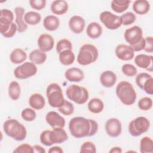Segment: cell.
<instances>
[{"label":"cell","instance_id":"cell-1","mask_svg":"<svg viewBox=\"0 0 153 153\" xmlns=\"http://www.w3.org/2000/svg\"><path fill=\"white\" fill-rule=\"evenodd\" d=\"M98 128L97 121L83 117H74L69 123L70 133L77 139L93 136L97 132Z\"/></svg>","mask_w":153,"mask_h":153},{"label":"cell","instance_id":"cell-2","mask_svg":"<svg viewBox=\"0 0 153 153\" xmlns=\"http://www.w3.org/2000/svg\"><path fill=\"white\" fill-rule=\"evenodd\" d=\"M115 93L119 100L125 105L130 106L136 102L137 94L135 89L133 85L127 81H121L117 84Z\"/></svg>","mask_w":153,"mask_h":153},{"label":"cell","instance_id":"cell-3","mask_svg":"<svg viewBox=\"0 0 153 153\" xmlns=\"http://www.w3.org/2000/svg\"><path fill=\"white\" fill-rule=\"evenodd\" d=\"M4 133L16 141H22L27 136L26 127L16 119L6 120L3 124Z\"/></svg>","mask_w":153,"mask_h":153},{"label":"cell","instance_id":"cell-4","mask_svg":"<svg viewBox=\"0 0 153 153\" xmlns=\"http://www.w3.org/2000/svg\"><path fill=\"white\" fill-rule=\"evenodd\" d=\"M99 57V51L96 47L90 44L82 45L77 56V62L82 66L89 65L95 62Z\"/></svg>","mask_w":153,"mask_h":153},{"label":"cell","instance_id":"cell-5","mask_svg":"<svg viewBox=\"0 0 153 153\" xmlns=\"http://www.w3.org/2000/svg\"><path fill=\"white\" fill-rule=\"evenodd\" d=\"M46 96L49 105L54 108L61 106L65 100L61 87L55 82L51 83L47 86Z\"/></svg>","mask_w":153,"mask_h":153},{"label":"cell","instance_id":"cell-6","mask_svg":"<svg viewBox=\"0 0 153 153\" xmlns=\"http://www.w3.org/2000/svg\"><path fill=\"white\" fill-rule=\"evenodd\" d=\"M66 95L69 100L78 105L85 103L89 98L88 90L83 86L76 84L69 85L66 89Z\"/></svg>","mask_w":153,"mask_h":153},{"label":"cell","instance_id":"cell-7","mask_svg":"<svg viewBox=\"0 0 153 153\" xmlns=\"http://www.w3.org/2000/svg\"><path fill=\"white\" fill-rule=\"evenodd\" d=\"M150 124V121L147 118L142 116L136 117L130 122L128 132L132 136H139L148 131Z\"/></svg>","mask_w":153,"mask_h":153},{"label":"cell","instance_id":"cell-8","mask_svg":"<svg viewBox=\"0 0 153 153\" xmlns=\"http://www.w3.org/2000/svg\"><path fill=\"white\" fill-rule=\"evenodd\" d=\"M37 71L38 69L35 64L31 62H26L15 68L14 75L17 79H25L34 76Z\"/></svg>","mask_w":153,"mask_h":153},{"label":"cell","instance_id":"cell-9","mask_svg":"<svg viewBox=\"0 0 153 153\" xmlns=\"http://www.w3.org/2000/svg\"><path fill=\"white\" fill-rule=\"evenodd\" d=\"M100 22L109 30H115L122 25L121 17L108 11L102 12L99 15Z\"/></svg>","mask_w":153,"mask_h":153},{"label":"cell","instance_id":"cell-10","mask_svg":"<svg viewBox=\"0 0 153 153\" xmlns=\"http://www.w3.org/2000/svg\"><path fill=\"white\" fill-rule=\"evenodd\" d=\"M124 37L126 41L131 47L138 44L144 38L143 36V30L138 26H134L127 29L124 32Z\"/></svg>","mask_w":153,"mask_h":153},{"label":"cell","instance_id":"cell-11","mask_svg":"<svg viewBox=\"0 0 153 153\" xmlns=\"http://www.w3.org/2000/svg\"><path fill=\"white\" fill-rule=\"evenodd\" d=\"M105 127L107 134L111 137H118L122 131L121 123L116 118L108 119L105 123Z\"/></svg>","mask_w":153,"mask_h":153},{"label":"cell","instance_id":"cell-12","mask_svg":"<svg viewBox=\"0 0 153 153\" xmlns=\"http://www.w3.org/2000/svg\"><path fill=\"white\" fill-rule=\"evenodd\" d=\"M116 56L123 61H129L134 57V51L129 45L124 44H118L115 50Z\"/></svg>","mask_w":153,"mask_h":153},{"label":"cell","instance_id":"cell-13","mask_svg":"<svg viewBox=\"0 0 153 153\" xmlns=\"http://www.w3.org/2000/svg\"><path fill=\"white\" fill-rule=\"evenodd\" d=\"M47 123L52 128H64L65 120L56 111H50L45 115Z\"/></svg>","mask_w":153,"mask_h":153},{"label":"cell","instance_id":"cell-14","mask_svg":"<svg viewBox=\"0 0 153 153\" xmlns=\"http://www.w3.org/2000/svg\"><path fill=\"white\" fill-rule=\"evenodd\" d=\"M37 43L39 49L46 53L51 51L53 48L54 46V39L50 34L42 33L39 36Z\"/></svg>","mask_w":153,"mask_h":153},{"label":"cell","instance_id":"cell-15","mask_svg":"<svg viewBox=\"0 0 153 153\" xmlns=\"http://www.w3.org/2000/svg\"><path fill=\"white\" fill-rule=\"evenodd\" d=\"M135 64L140 68L146 69L149 72H152L153 57L145 54H137L134 57Z\"/></svg>","mask_w":153,"mask_h":153},{"label":"cell","instance_id":"cell-16","mask_svg":"<svg viewBox=\"0 0 153 153\" xmlns=\"http://www.w3.org/2000/svg\"><path fill=\"white\" fill-rule=\"evenodd\" d=\"M68 24L71 30L75 34H79L82 32L85 26V20L83 17L78 15L72 16L69 20Z\"/></svg>","mask_w":153,"mask_h":153},{"label":"cell","instance_id":"cell-17","mask_svg":"<svg viewBox=\"0 0 153 153\" xmlns=\"http://www.w3.org/2000/svg\"><path fill=\"white\" fill-rule=\"evenodd\" d=\"M50 139L53 144L62 143L68 140V135L63 128H53L50 131Z\"/></svg>","mask_w":153,"mask_h":153},{"label":"cell","instance_id":"cell-18","mask_svg":"<svg viewBox=\"0 0 153 153\" xmlns=\"http://www.w3.org/2000/svg\"><path fill=\"white\" fill-rule=\"evenodd\" d=\"M65 78L73 82H78L84 78V72L79 68L72 67L68 69L65 72Z\"/></svg>","mask_w":153,"mask_h":153},{"label":"cell","instance_id":"cell-19","mask_svg":"<svg viewBox=\"0 0 153 153\" xmlns=\"http://www.w3.org/2000/svg\"><path fill=\"white\" fill-rule=\"evenodd\" d=\"M16 14V24L17 26V31L20 33L25 32L27 29V25L24 20L25 10L21 7H17L14 8Z\"/></svg>","mask_w":153,"mask_h":153},{"label":"cell","instance_id":"cell-20","mask_svg":"<svg viewBox=\"0 0 153 153\" xmlns=\"http://www.w3.org/2000/svg\"><path fill=\"white\" fill-rule=\"evenodd\" d=\"M117 77L116 74L112 71H105L100 76V82L101 84L106 88L113 87L116 83Z\"/></svg>","mask_w":153,"mask_h":153},{"label":"cell","instance_id":"cell-21","mask_svg":"<svg viewBox=\"0 0 153 153\" xmlns=\"http://www.w3.org/2000/svg\"><path fill=\"white\" fill-rule=\"evenodd\" d=\"M17 31V26L14 22H0V32L1 35L6 38H12Z\"/></svg>","mask_w":153,"mask_h":153},{"label":"cell","instance_id":"cell-22","mask_svg":"<svg viewBox=\"0 0 153 153\" xmlns=\"http://www.w3.org/2000/svg\"><path fill=\"white\" fill-rule=\"evenodd\" d=\"M68 2L65 0H56L51 2L50 6L51 11L55 15L61 16L65 14L68 10Z\"/></svg>","mask_w":153,"mask_h":153},{"label":"cell","instance_id":"cell-23","mask_svg":"<svg viewBox=\"0 0 153 153\" xmlns=\"http://www.w3.org/2000/svg\"><path fill=\"white\" fill-rule=\"evenodd\" d=\"M29 104L30 106L35 110H41L45 105V99L39 93H35L31 94L29 98Z\"/></svg>","mask_w":153,"mask_h":153},{"label":"cell","instance_id":"cell-24","mask_svg":"<svg viewBox=\"0 0 153 153\" xmlns=\"http://www.w3.org/2000/svg\"><path fill=\"white\" fill-rule=\"evenodd\" d=\"M150 3L146 0H136L133 4V10L139 15H145L150 10Z\"/></svg>","mask_w":153,"mask_h":153},{"label":"cell","instance_id":"cell-25","mask_svg":"<svg viewBox=\"0 0 153 153\" xmlns=\"http://www.w3.org/2000/svg\"><path fill=\"white\" fill-rule=\"evenodd\" d=\"M86 33L91 39H97L102 33V27L97 22H91L87 27Z\"/></svg>","mask_w":153,"mask_h":153},{"label":"cell","instance_id":"cell-26","mask_svg":"<svg viewBox=\"0 0 153 153\" xmlns=\"http://www.w3.org/2000/svg\"><path fill=\"white\" fill-rule=\"evenodd\" d=\"M27 59L26 53L20 48L13 50L10 55V60L14 64L19 65L24 63Z\"/></svg>","mask_w":153,"mask_h":153},{"label":"cell","instance_id":"cell-27","mask_svg":"<svg viewBox=\"0 0 153 153\" xmlns=\"http://www.w3.org/2000/svg\"><path fill=\"white\" fill-rule=\"evenodd\" d=\"M59 25V19L55 15H48L43 20V26L47 30L54 31L58 29Z\"/></svg>","mask_w":153,"mask_h":153},{"label":"cell","instance_id":"cell-28","mask_svg":"<svg viewBox=\"0 0 153 153\" xmlns=\"http://www.w3.org/2000/svg\"><path fill=\"white\" fill-rule=\"evenodd\" d=\"M47 57L46 53L39 49H35L32 50L29 55L30 61L33 63L38 65L43 64L46 61Z\"/></svg>","mask_w":153,"mask_h":153},{"label":"cell","instance_id":"cell-29","mask_svg":"<svg viewBox=\"0 0 153 153\" xmlns=\"http://www.w3.org/2000/svg\"><path fill=\"white\" fill-rule=\"evenodd\" d=\"M60 63L64 66H69L74 63L75 56L72 50H66L59 54Z\"/></svg>","mask_w":153,"mask_h":153},{"label":"cell","instance_id":"cell-30","mask_svg":"<svg viewBox=\"0 0 153 153\" xmlns=\"http://www.w3.org/2000/svg\"><path fill=\"white\" fill-rule=\"evenodd\" d=\"M88 109L93 114H100L104 109L103 101L97 97H94L89 100L87 105Z\"/></svg>","mask_w":153,"mask_h":153},{"label":"cell","instance_id":"cell-31","mask_svg":"<svg viewBox=\"0 0 153 153\" xmlns=\"http://www.w3.org/2000/svg\"><path fill=\"white\" fill-rule=\"evenodd\" d=\"M130 2V0H113L111 1V7L114 11L122 13L127 10Z\"/></svg>","mask_w":153,"mask_h":153},{"label":"cell","instance_id":"cell-32","mask_svg":"<svg viewBox=\"0 0 153 153\" xmlns=\"http://www.w3.org/2000/svg\"><path fill=\"white\" fill-rule=\"evenodd\" d=\"M9 97L13 100H17L19 99L21 94V88L20 84L16 81H11L8 89Z\"/></svg>","mask_w":153,"mask_h":153},{"label":"cell","instance_id":"cell-33","mask_svg":"<svg viewBox=\"0 0 153 153\" xmlns=\"http://www.w3.org/2000/svg\"><path fill=\"white\" fill-rule=\"evenodd\" d=\"M24 20L27 25H36L41 22V16L39 13L35 11H28L25 14Z\"/></svg>","mask_w":153,"mask_h":153},{"label":"cell","instance_id":"cell-34","mask_svg":"<svg viewBox=\"0 0 153 153\" xmlns=\"http://www.w3.org/2000/svg\"><path fill=\"white\" fill-rule=\"evenodd\" d=\"M140 152L141 153L153 152V141L148 136H145L140 141Z\"/></svg>","mask_w":153,"mask_h":153},{"label":"cell","instance_id":"cell-35","mask_svg":"<svg viewBox=\"0 0 153 153\" xmlns=\"http://www.w3.org/2000/svg\"><path fill=\"white\" fill-rule=\"evenodd\" d=\"M57 109L62 114L66 116H70L74 112V106L71 102L65 100L63 104L59 107Z\"/></svg>","mask_w":153,"mask_h":153},{"label":"cell","instance_id":"cell-36","mask_svg":"<svg viewBox=\"0 0 153 153\" xmlns=\"http://www.w3.org/2000/svg\"><path fill=\"white\" fill-rule=\"evenodd\" d=\"M72 42L68 39L63 38L60 39L56 44V50L59 54L60 52L66 50H72Z\"/></svg>","mask_w":153,"mask_h":153},{"label":"cell","instance_id":"cell-37","mask_svg":"<svg viewBox=\"0 0 153 153\" xmlns=\"http://www.w3.org/2000/svg\"><path fill=\"white\" fill-rule=\"evenodd\" d=\"M21 117L25 121L30 122L35 120L36 114L33 108H26L22 110L21 112Z\"/></svg>","mask_w":153,"mask_h":153},{"label":"cell","instance_id":"cell-38","mask_svg":"<svg viewBox=\"0 0 153 153\" xmlns=\"http://www.w3.org/2000/svg\"><path fill=\"white\" fill-rule=\"evenodd\" d=\"M137 106L142 111H148L152 107V100L149 97H143L139 100Z\"/></svg>","mask_w":153,"mask_h":153},{"label":"cell","instance_id":"cell-39","mask_svg":"<svg viewBox=\"0 0 153 153\" xmlns=\"http://www.w3.org/2000/svg\"><path fill=\"white\" fill-rule=\"evenodd\" d=\"M121 71L126 76L129 77L134 76L136 75L137 73V68L134 65L129 63L124 64L122 66Z\"/></svg>","mask_w":153,"mask_h":153},{"label":"cell","instance_id":"cell-40","mask_svg":"<svg viewBox=\"0 0 153 153\" xmlns=\"http://www.w3.org/2000/svg\"><path fill=\"white\" fill-rule=\"evenodd\" d=\"M121 19L122 25L128 26L133 24L136 20V15L132 12H127L120 16Z\"/></svg>","mask_w":153,"mask_h":153},{"label":"cell","instance_id":"cell-41","mask_svg":"<svg viewBox=\"0 0 153 153\" xmlns=\"http://www.w3.org/2000/svg\"><path fill=\"white\" fill-rule=\"evenodd\" d=\"M14 14L8 9H2L0 11V22H13Z\"/></svg>","mask_w":153,"mask_h":153},{"label":"cell","instance_id":"cell-42","mask_svg":"<svg viewBox=\"0 0 153 153\" xmlns=\"http://www.w3.org/2000/svg\"><path fill=\"white\" fill-rule=\"evenodd\" d=\"M152 75L146 72H141L137 75L136 77V83L137 85L142 89L144 83L149 78H152Z\"/></svg>","mask_w":153,"mask_h":153},{"label":"cell","instance_id":"cell-43","mask_svg":"<svg viewBox=\"0 0 153 153\" xmlns=\"http://www.w3.org/2000/svg\"><path fill=\"white\" fill-rule=\"evenodd\" d=\"M80 152L87 153V152H96V148L94 143L90 141H86L84 142L81 146Z\"/></svg>","mask_w":153,"mask_h":153},{"label":"cell","instance_id":"cell-44","mask_svg":"<svg viewBox=\"0 0 153 153\" xmlns=\"http://www.w3.org/2000/svg\"><path fill=\"white\" fill-rule=\"evenodd\" d=\"M14 153H33L34 149L28 143H23L19 145L14 151Z\"/></svg>","mask_w":153,"mask_h":153},{"label":"cell","instance_id":"cell-45","mask_svg":"<svg viewBox=\"0 0 153 153\" xmlns=\"http://www.w3.org/2000/svg\"><path fill=\"white\" fill-rule=\"evenodd\" d=\"M50 130H45L41 132L39 136L40 142L42 144L46 146H50L53 145V144L51 143L50 139Z\"/></svg>","mask_w":153,"mask_h":153},{"label":"cell","instance_id":"cell-46","mask_svg":"<svg viewBox=\"0 0 153 153\" xmlns=\"http://www.w3.org/2000/svg\"><path fill=\"white\" fill-rule=\"evenodd\" d=\"M47 1L45 0H30L29 4L32 8L36 10H41L45 8Z\"/></svg>","mask_w":153,"mask_h":153},{"label":"cell","instance_id":"cell-47","mask_svg":"<svg viewBox=\"0 0 153 153\" xmlns=\"http://www.w3.org/2000/svg\"><path fill=\"white\" fill-rule=\"evenodd\" d=\"M146 94L149 95L153 94V78L148 79L143 84L142 89Z\"/></svg>","mask_w":153,"mask_h":153},{"label":"cell","instance_id":"cell-48","mask_svg":"<svg viewBox=\"0 0 153 153\" xmlns=\"http://www.w3.org/2000/svg\"><path fill=\"white\" fill-rule=\"evenodd\" d=\"M145 47L143 50L147 53L153 52V38L152 36H146L145 38Z\"/></svg>","mask_w":153,"mask_h":153},{"label":"cell","instance_id":"cell-49","mask_svg":"<svg viewBox=\"0 0 153 153\" xmlns=\"http://www.w3.org/2000/svg\"><path fill=\"white\" fill-rule=\"evenodd\" d=\"M48 152L49 153H63V151L61 147L58 146H54L51 147L48 149Z\"/></svg>","mask_w":153,"mask_h":153},{"label":"cell","instance_id":"cell-50","mask_svg":"<svg viewBox=\"0 0 153 153\" xmlns=\"http://www.w3.org/2000/svg\"><path fill=\"white\" fill-rule=\"evenodd\" d=\"M33 147L35 152H36V153H45V149L41 145H34L33 146Z\"/></svg>","mask_w":153,"mask_h":153},{"label":"cell","instance_id":"cell-51","mask_svg":"<svg viewBox=\"0 0 153 153\" xmlns=\"http://www.w3.org/2000/svg\"><path fill=\"white\" fill-rule=\"evenodd\" d=\"M109 152L111 153H121L123 152L122 149L119 146H114L112 147L109 151Z\"/></svg>","mask_w":153,"mask_h":153}]
</instances>
